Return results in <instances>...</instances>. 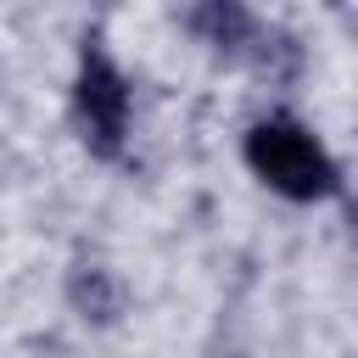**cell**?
<instances>
[{
    "mask_svg": "<svg viewBox=\"0 0 358 358\" xmlns=\"http://www.w3.org/2000/svg\"><path fill=\"white\" fill-rule=\"evenodd\" d=\"M246 168H252L268 190H280V196H291V201H319V196L336 190V162H330V151H324L308 129H296V123H285V117H268V123H257V129L246 134Z\"/></svg>",
    "mask_w": 358,
    "mask_h": 358,
    "instance_id": "cell-1",
    "label": "cell"
},
{
    "mask_svg": "<svg viewBox=\"0 0 358 358\" xmlns=\"http://www.w3.org/2000/svg\"><path fill=\"white\" fill-rule=\"evenodd\" d=\"M73 106H78V129H84V145L95 157H117L123 151V134H129V84L117 73V62L106 50H84L78 62V84H73Z\"/></svg>",
    "mask_w": 358,
    "mask_h": 358,
    "instance_id": "cell-2",
    "label": "cell"
},
{
    "mask_svg": "<svg viewBox=\"0 0 358 358\" xmlns=\"http://www.w3.org/2000/svg\"><path fill=\"white\" fill-rule=\"evenodd\" d=\"M190 28H196V39H207L213 50H241V45L257 34V22H252V11H246L241 0H196Z\"/></svg>",
    "mask_w": 358,
    "mask_h": 358,
    "instance_id": "cell-3",
    "label": "cell"
},
{
    "mask_svg": "<svg viewBox=\"0 0 358 358\" xmlns=\"http://www.w3.org/2000/svg\"><path fill=\"white\" fill-rule=\"evenodd\" d=\"M73 302L90 308L84 319H112L117 302H123V291H117V280H112L106 268H78V280H73Z\"/></svg>",
    "mask_w": 358,
    "mask_h": 358,
    "instance_id": "cell-4",
    "label": "cell"
}]
</instances>
